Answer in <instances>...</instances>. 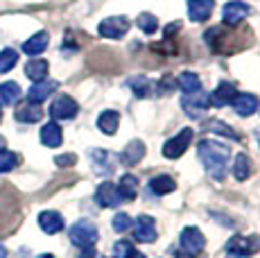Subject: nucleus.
<instances>
[{
    "instance_id": "a211bd4d",
    "label": "nucleus",
    "mask_w": 260,
    "mask_h": 258,
    "mask_svg": "<svg viewBox=\"0 0 260 258\" xmlns=\"http://www.w3.org/2000/svg\"><path fill=\"white\" fill-rule=\"evenodd\" d=\"M41 143L46 147H59L63 143V132L57 122H48L41 127Z\"/></svg>"
},
{
    "instance_id": "f3484780",
    "label": "nucleus",
    "mask_w": 260,
    "mask_h": 258,
    "mask_svg": "<svg viewBox=\"0 0 260 258\" xmlns=\"http://www.w3.org/2000/svg\"><path fill=\"white\" fill-rule=\"evenodd\" d=\"M233 98H236V86H233L231 82H222V84H219V86L211 93L213 107H226V104L233 102Z\"/></svg>"
},
{
    "instance_id": "f257e3e1",
    "label": "nucleus",
    "mask_w": 260,
    "mask_h": 258,
    "mask_svg": "<svg viewBox=\"0 0 260 258\" xmlns=\"http://www.w3.org/2000/svg\"><path fill=\"white\" fill-rule=\"evenodd\" d=\"M197 150H199V158H202L204 168L208 170V175H211L215 181H222L224 177H226L229 156H231L229 145L217 143V141H202Z\"/></svg>"
},
{
    "instance_id": "ddd939ff",
    "label": "nucleus",
    "mask_w": 260,
    "mask_h": 258,
    "mask_svg": "<svg viewBox=\"0 0 260 258\" xmlns=\"http://www.w3.org/2000/svg\"><path fill=\"white\" fill-rule=\"evenodd\" d=\"M59 84L54 79H41V82H34V86L27 91V100L34 104H41L43 100H48V95H52L57 91Z\"/></svg>"
},
{
    "instance_id": "412c9836",
    "label": "nucleus",
    "mask_w": 260,
    "mask_h": 258,
    "mask_svg": "<svg viewBox=\"0 0 260 258\" xmlns=\"http://www.w3.org/2000/svg\"><path fill=\"white\" fill-rule=\"evenodd\" d=\"M48 41H50L48 32H37L34 37H29L27 41L23 43V52L29 54V57H34V54H41L48 48Z\"/></svg>"
},
{
    "instance_id": "72a5a7b5",
    "label": "nucleus",
    "mask_w": 260,
    "mask_h": 258,
    "mask_svg": "<svg viewBox=\"0 0 260 258\" xmlns=\"http://www.w3.org/2000/svg\"><path fill=\"white\" fill-rule=\"evenodd\" d=\"M129 227H132V217H129L127 213H118V215L113 217V229L116 231H127Z\"/></svg>"
},
{
    "instance_id": "ea45409f",
    "label": "nucleus",
    "mask_w": 260,
    "mask_h": 258,
    "mask_svg": "<svg viewBox=\"0 0 260 258\" xmlns=\"http://www.w3.org/2000/svg\"><path fill=\"white\" fill-rule=\"evenodd\" d=\"M226 258H247V256H236V254H226Z\"/></svg>"
},
{
    "instance_id": "c756f323",
    "label": "nucleus",
    "mask_w": 260,
    "mask_h": 258,
    "mask_svg": "<svg viewBox=\"0 0 260 258\" xmlns=\"http://www.w3.org/2000/svg\"><path fill=\"white\" fill-rule=\"evenodd\" d=\"M18 166V156L9 150H0V172H12Z\"/></svg>"
},
{
    "instance_id": "7ed1b4c3",
    "label": "nucleus",
    "mask_w": 260,
    "mask_h": 258,
    "mask_svg": "<svg viewBox=\"0 0 260 258\" xmlns=\"http://www.w3.org/2000/svg\"><path fill=\"white\" fill-rule=\"evenodd\" d=\"M181 107H183V111H186L190 118H202L204 111L211 107V95L204 93V91L188 93V95L181 98Z\"/></svg>"
},
{
    "instance_id": "393cba45",
    "label": "nucleus",
    "mask_w": 260,
    "mask_h": 258,
    "mask_svg": "<svg viewBox=\"0 0 260 258\" xmlns=\"http://www.w3.org/2000/svg\"><path fill=\"white\" fill-rule=\"evenodd\" d=\"M48 61H43V59H32V61H27V66H25V75H27L32 82H41V79L48 77Z\"/></svg>"
},
{
    "instance_id": "473e14b6",
    "label": "nucleus",
    "mask_w": 260,
    "mask_h": 258,
    "mask_svg": "<svg viewBox=\"0 0 260 258\" xmlns=\"http://www.w3.org/2000/svg\"><path fill=\"white\" fill-rule=\"evenodd\" d=\"M208 129H211V132H219V134H222V136L231 138V141H240V136H238V134L233 132L231 127H226V125H224L222 120H213L211 125H208Z\"/></svg>"
},
{
    "instance_id": "bb28decb",
    "label": "nucleus",
    "mask_w": 260,
    "mask_h": 258,
    "mask_svg": "<svg viewBox=\"0 0 260 258\" xmlns=\"http://www.w3.org/2000/svg\"><path fill=\"white\" fill-rule=\"evenodd\" d=\"M179 88H181L183 93H197V91H202V82H199V77L194 75V73H190V71H186V73H181L179 75Z\"/></svg>"
},
{
    "instance_id": "6ab92c4d",
    "label": "nucleus",
    "mask_w": 260,
    "mask_h": 258,
    "mask_svg": "<svg viewBox=\"0 0 260 258\" xmlns=\"http://www.w3.org/2000/svg\"><path fill=\"white\" fill-rule=\"evenodd\" d=\"M43 118V111H41V107L39 104H34V102H25V104H21V107L16 109V120L18 122H39Z\"/></svg>"
},
{
    "instance_id": "39448f33",
    "label": "nucleus",
    "mask_w": 260,
    "mask_h": 258,
    "mask_svg": "<svg viewBox=\"0 0 260 258\" xmlns=\"http://www.w3.org/2000/svg\"><path fill=\"white\" fill-rule=\"evenodd\" d=\"M229 254L236 256H253L256 251H260V238L258 236H233L226 245Z\"/></svg>"
},
{
    "instance_id": "a19ab883",
    "label": "nucleus",
    "mask_w": 260,
    "mask_h": 258,
    "mask_svg": "<svg viewBox=\"0 0 260 258\" xmlns=\"http://www.w3.org/2000/svg\"><path fill=\"white\" fill-rule=\"evenodd\" d=\"M39 258H54L52 254H43V256H39Z\"/></svg>"
},
{
    "instance_id": "c85d7f7f",
    "label": "nucleus",
    "mask_w": 260,
    "mask_h": 258,
    "mask_svg": "<svg viewBox=\"0 0 260 258\" xmlns=\"http://www.w3.org/2000/svg\"><path fill=\"white\" fill-rule=\"evenodd\" d=\"M18 61V52L12 50V48H5V50H0V75H5V73H9L14 66H16Z\"/></svg>"
},
{
    "instance_id": "4be33fe9",
    "label": "nucleus",
    "mask_w": 260,
    "mask_h": 258,
    "mask_svg": "<svg viewBox=\"0 0 260 258\" xmlns=\"http://www.w3.org/2000/svg\"><path fill=\"white\" fill-rule=\"evenodd\" d=\"M118 125H120V113L118 111H102L100 113V118H98V127H100V132H104V134H109V136H113V134L118 132Z\"/></svg>"
},
{
    "instance_id": "e433bc0d",
    "label": "nucleus",
    "mask_w": 260,
    "mask_h": 258,
    "mask_svg": "<svg viewBox=\"0 0 260 258\" xmlns=\"http://www.w3.org/2000/svg\"><path fill=\"white\" fill-rule=\"evenodd\" d=\"M172 254H174V251H172ZM174 256H177V258H194L192 254H188V251H183V249H177V254H174Z\"/></svg>"
},
{
    "instance_id": "58836bf2",
    "label": "nucleus",
    "mask_w": 260,
    "mask_h": 258,
    "mask_svg": "<svg viewBox=\"0 0 260 258\" xmlns=\"http://www.w3.org/2000/svg\"><path fill=\"white\" fill-rule=\"evenodd\" d=\"M0 258H7V249H5L3 242H0Z\"/></svg>"
},
{
    "instance_id": "1a4fd4ad",
    "label": "nucleus",
    "mask_w": 260,
    "mask_h": 258,
    "mask_svg": "<svg viewBox=\"0 0 260 258\" xmlns=\"http://www.w3.org/2000/svg\"><path fill=\"white\" fill-rule=\"evenodd\" d=\"M95 202H98V206H102V208H116V206H120L122 197H120L116 183L104 181V183H100V186H98V192H95Z\"/></svg>"
},
{
    "instance_id": "dca6fc26",
    "label": "nucleus",
    "mask_w": 260,
    "mask_h": 258,
    "mask_svg": "<svg viewBox=\"0 0 260 258\" xmlns=\"http://www.w3.org/2000/svg\"><path fill=\"white\" fill-rule=\"evenodd\" d=\"M39 227L48 236H54V233L63 231V217L57 211H43V213H39Z\"/></svg>"
},
{
    "instance_id": "6e6552de",
    "label": "nucleus",
    "mask_w": 260,
    "mask_h": 258,
    "mask_svg": "<svg viewBox=\"0 0 260 258\" xmlns=\"http://www.w3.org/2000/svg\"><path fill=\"white\" fill-rule=\"evenodd\" d=\"M129 27L132 25H129V21L124 16H111V18H104V21L100 23L98 32L107 39H120L129 32Z\"/></svg>"
},
{
    "instance_id": "a878e982",
    "label": "nucleus",
    "mask_w": 260,
    "mask_h": 258,
    "mask_svg": "<svg viewBox=\"0 0 260 258\" xmlns=\"http://www.w3.org/2000/svg\"><path fill=\"white\" fill-rule=\"evenodd\" d=\"M174 188H177V181H174L170 175H158L149 181V190L156 192V195H168V192H172Z\"/></svg>"
},
{
    "instance_id": "5701e85b",
    "label": "nucleus",
    "mask_w": 260,
    "mask_h": 258,
    "mask_svg": "<svg viewBox=\"0 0 260 258\" xmlns=\"http://www.w3.org/2000/svg\"><path fill=\"white\" fill-rule=\"evenodd\" d=\"M118 192L122 200L132 202L134 197L138 195V177L134 175H122L120 177V183H118Z\"/></svg>"
},
{
    "instance_id": "9d476101",
    "label": "nucleus",
    "mask_w": 260,
    "mask_h": 258,
    "mask_svg": "<svg viewBox=\"0 0 260 258\" xmlns=\"http://www.w3.org/2000/svg\"><path fill=\"white\" fill-rule=\"evenodd\" d=\"M204 245H206V238H204V233L199 231L197 227H186V229L181 231V249L183 251L197 256L199 251L204 249Z\"/></svg>"
},
{
    "instance_id": "cd10ccee",
    "label": "nucleus",
    "mask_w": 260,
    "mask_h": 258,
    "mask_svg": "<svg viewBox=\"0 0 260 258\" xmlns=\"http://www.w3.org/2000/svg\"><path fill=\"white\" fill-rule=\"evenodd\" d=\"M249 175H251V158L247 154H238L236 161H233V177L238 181H244Z\"/></svg>"
},
{
    "instance_id": "c9c22d12",
    "label": "nucleus",
    "mask_w": 260,
    "mask_h": 258,
    "mask_svg": "<svg viewBox=\"0 0 260 258\" xmlns=\"http://www.w3.org/2000/svg\"><path fill=\"white\" fill-rule=\"evenodd\" d=\"M75 154H61V156H57L54 158V163H57L59 168H71V166H75Z\"/></svg>"
},
{
    "instance_id": "20e7f679",
    "label": "nucleus",
    "mask_w": 260,
    "mask_h": 258,
    "mask_svg": "<svg viewBox=\"0 0 260 258\" xmlns=\"http://www.w3.org/2000/svg\"><path fill=\"white\" fill-rule=\"evenodd\" d=\"M190 141H192V129H190V127L181 129L177 136H172L170 141H166V145H163V156H166V158H179V156H183V152L188 150Z\"/></svg>"
},
{
    "instance_id": "2f4dec72",
    "label": "nucleus",
    "mask_w": 260,
    "mask_h": 258,
    "mask_svg": "<svg viewBox=\"0 0 260 258\" xmlns=\"http://www.w3.org/2000/svg\"><path fill=\"white\" fill-rule=\"evenodd\" d=\"M136 23H138V27H141L145 34H154L156 32V27H158L156 16H152V14H141Z\"/></svg>"
},
{
    "instance_id": "423d86ee",
    "label": "nucleus",
    "mask_w": 260,
    "mask_h": 258,
    "mask_svg": "<svg viewBox=\"0 0 260 258\" xmlns=\"http://www.w3.org/2000/svg\"><path fill=\"white\" fill-rule=\"evenodd\" d=\"M132 224H134V238L138 242H154L158 238L156 220L152 215H138Z\"/></svg>"
},
{
    "instance_id": "aec40b11",
    "label": "nucleus",
    "mask_w": 260,
    "mask_h": 258,
    "mask_svg": "<svg viewBox=\"0 0 260 258\" xmlns=\"http://www.w3.org/2000/svg\"><path fill=\"white\" fill-rule=\"evenodd\" d=\"M143 156H145V143L143 141H132L127 147H124L122 154H120V161H122L124 166H136Z\"/></svg>"
},
{
    "instance_id": "9b49d317",
    "label": "nucleus",
    "mask_w": 260,
    "mask_h": 258,
    "mask_svg": "<svg viewBox=\"0 0 260 258\" xmlns=\"http://www.w3.org/2000/svg\"><path fill=\"white\" fill-rule=\"evenodd\" d=\"M249 5L247 3H240V0H233V3H226L224 5V25H238L242 23L244 18L249 16Z\"/></svg>"
},
{
    "instance_id": "2eb2a0df",
    "label": "nucleus",
    "mask_w": 260,
    "mask_h": 258,
    "mask_svg": "<svg viewBox=\"0 0 260 258\" xmlns=\"http://www.w3.org/2000/svg\"><path fill=\"white\" fill-rule=\"evenodd\" d=\"M233 109H236L238 116L247 118V116H253L258 111V98L251 95V93H236L233 98Z\"/></svg>"
},
{
    "instance_id": "79ce46f5",
    "label": "nucleus",
    "mask_w": 260,
    "mask_h": 258,
    "mask_svg": "<svg viewBox=\"0 0 260 258\" xmlns=\"http://www.w3.org/2000/svg\"><path fill=\"white\" fill-rule=\"evenodd\" d=\"M0 120H3V109H0Z\"/></svg>"
},
{
    "instance_id": "4c0bfd02",
    "label": "nucleus",
    "mask_w": 260,
    "mask_h": 258,
    "mask_svg": "<svg viewBox=\"0 0 260 258\" xmlns=\"http://www.w3.org/2000/svg\"><path fill=\"white\" fill-rule=\"evenodd\" d=\"M127 258H145V256H143V254H138L136 249H132V251H129V256H127Z\"/></svg>"
},
{
    "instance_id": "7c9ffc66",
    "label": "nucleus",
    "mask_w": 260,
    "mask_h": 258,
    "mask_svg": "<svg viewBox=\"0 0 260 258\" xmlns=\"http://www.w3.org/2000/svg\"><path fill=\"white\" fill-rule=\"evenodd\" d=\"M129 86H132V91L136 93L138 98H147L149 95V82H147V77H132V79H129Z\"/></svg>"
},
{
    "instance_id": "f8f14e48",
    "label": "nucleus",
    "mask_w": 260,
    "mask_h": 258,
    "mask_svg": "<svg viewBox=\"0 0 260 258\" xmlns=\"http://www.w3.org/2000/svg\"><path fill=\"white\" fill-rule=\"evenodd\" d=\"M215 0H188V16L194 23H204L211 18Z\"/></svg>"
},
{
    "instance_id": "f03ea898",
    "label": "nucleus",
    "mask_w": 260,
    "mask_h": 258,
    "mask_svg": "<svg viewBox=\"0 0 260 258\" xmlns=\"http://www.w3.org/2000/svg\"><path fill=\"white\" fill-rule=\"evenodd\" d=\"M68 238H71V242H73L75 247H79V249H86V247H95L100 233H98V227H95L93 222L79 220V222H75V224L71 227V231H68Z\"/></svg>"
},
{
    "instance_id": "4468645a",
    "label": "nucleus",
    "mask_w": 260,
    "mask_h": 258,
    "mask_svg": "<svg viewBox=\"0 0 260 258\" xmlns=\"http://www.w3.org/2000/svg\"><path fill=\"white\" fill-rule=\"evenodd\" d=\"M91 163H93V170L102 177L111 175L116 170V161H113V156L107 150H91Z\"/></svg>"
},
{
    "instance_id": "b1692460",
    "label": "nucleus",
    "mask_w": 260,
    "mask_h": 258,
    "mask_svg": "<svg viewBox=\"0 0 260 258\" xmlns=\"http://www.w3.org/2000/svg\"><path fill=\"white\" fill-rule=\"evenodd\" d=\"M21 86H18L16 82H5L0 84V104H7V107H12V104H16L21 100Z\"/></svg>"
},
{
    "instance_id": "f704fd0d",
    "label": "nucleus",
    "mask_w": 260,
    "mask_h": 258,
    "mask_svg": "<svg viewBox=\"0 0 260 258\" xmlns=\"http://www.w3.org/2000/svg\"><path fill=\"white\" fill-rule=\"evenodd\" d=\"M113 254H116V258H127L129 256V251L134 249L132 245H129V242H124V240H120V242H116V247H113Z\"/></svg>"
},
{
    "instance_id": "0eeeda50",
    "label": "nucleus",
    "mask_w": 260,
    "mask_h": 258,
    "mask_svg": "<svg viewBox=\"0 0 260 258\" xmlns=\"http://www.w3.org/2000/svg\"><path fill=\"white\" fill-rule=\"evenodd\" d=\"M77 111H79L77 102L68 95L57 98V100L52 102V107H50V116H52V120H73V118L77 116Z\"/></svg>"
}]
</instances>
